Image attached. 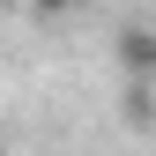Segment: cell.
Returning <instances> with one entry per match:
<instances>
[{"label":"cell","instance_id":"1","mask_svg":"<svg viewBox=\"0 0 156 156\" xmlns=\"http://www.w3.org/2000/svg\"><path fill=\"white\" fill-rule=\"evenodd\" d=\"M119 67L134 82H156V30H119Z\"/></svg>","mask_w":156,"mask_h":156},{"label":"cell","instance_id":"2","mask_svg":"<svg viewBox=\"0 0 156 156\" xmlns=\"http://www.w3.org/2000/svg\"><path fill=\"white\" fill-rule=\"evenodd\" d=\"M74 0H30V15H67Z\"/></svg>","mask_w":156,"mask_h":156}]
</instances>
